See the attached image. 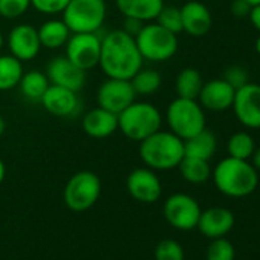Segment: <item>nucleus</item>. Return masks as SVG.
Masks as SVG:
<instances>
[{
    "label": "nucleus",
    "mask_w": 260,
    "mask_h": 260,
    "mask_svg": "<svg viewBox=\"0 0 260 260\" xmlns=\"http://www.w3.org/2000/svg\"><path fill=\"white\" fill-rule=\"evenodd\" d=\"M143 55L135 37L122 29H113L101 37L100 68L107 78L130 80L143 68Z\"/></svg>",
    "instance_id": "f257e3e1"
},
{
    "label": "nucleus",
    "mask_w": 260,
    "mask_h": 260,
    "mask_svg": "<svg viewBox=\"0 0 260 260\" xmlns=\"http://www.w3.org/2000/svg\"><path fill=\"white\" fill-rule=\"evenodd\" d=\"M214 185L228 198L249 196L258 184L257 170L246 159L225 158L211 172Z\"/></svg>",
    "instance_id": "f03ea898"
},
{
    "label": "nucleus",
    "mask_w": 260,
    "mask_h": 260,
    "mask_svg": "<svg viewBox=\"0 0 260 260\" xmlns=\"http://www.w3.org/2000/svg\"><path fill=\"white\" fill-rule=\"evenodd\" d=\"M184 141L175 134L158 130L140 143V158L152 170L176 169L184 159Z\"/></svg>",
    "instance_id": "7ed1b4c3"
},
{
    "label": "nucleus",
    "mask_w": 260,
    "mask_h": 260,
    "mask_svg": "<svg viewBox=\"0 0 260 260\" xmlns=\"http://www.w3.org/2000/svg\"><path fill=\"white\" fill-rule=\"evenodd\" d=\"M162 115L156 106L146 101H134L118 113V130L130 140L141 143L161 128Z\"/></svg>",
    "instance_id": "20e7f679"
},
{
    "label": "nucleus",
    "mask_w": 260,
    "mask_h": 260,
    "mask_svg": "<svg viewBox=\"0 0 260 260\" xmlns=\"http://www.w3.org/2000/svg\"><path fill=\"white\" fill-rule=\"evenodd\" d=\"M167 124L170 132L182 141L194 137L205 128V112L198 100L176 98L167 107Z\"/></svg>",
    "instance_id": "39448f33"
},
{
    "label": "nucleus",
    "mask_w": 260,
    "mask_h": 260,
    "mask_svg": "<svg viewBox=\"0 0 260 260\" xmlns=\"http://www.w3.org/2000/svg\"><path fill=\"white\" fill-rule=\"evenodd\" d=\"M137 46L144 60L149 61H166L178 52L176 34L167 31L161 25L144 23L141 31L135 37Z\"/></svg>",
    "instance_id": "423d86ee"
},
{
    "label": "nucleus",
    "mask_w": 260,
    "mask_h": 260,
    "mask_svg": "<svg viewBox=\"0 0 260 260\" xmlns=\"http://www.w3.org/2000/svg\"><path fill=\"white\" fill-rule=\"evenodd\" d=\"M106 0H69L63 22L74 32H98L106 20Z\"/></svg>",
    "instance_id": "0eeeda50"
},
{
    "label": "nucleus",
    "mask_w": 260,
    "mask_h": 260,
    "mask_svg": "<svg viewBox=\"0 0 260 260\" xmlns=\"http://www.w3.org/2000/svg\"><path fill=\"white\" fill-rule=\"evenodd\" d=\"M101 194L100 178L89 170H81L68 181L63 198L69 210L81 213L92 208Z\"/></svg>",
    "instance_id": "6e6552de"
},
{
    "label": "nucleus",
    "mask_w": 260,
    "mask_h": 260,
    "mask_svg": "<svg viewBox=\"0 0 260 260\" xmlns=\"http://www.w3.org/2000/svg\"><path fill=\"white\" fill-rule=\"evenodd\" d=\"M164 217L166 220L181 231H190L198 226L201 216V207L194 198L185 193H175L164 202Z\"/></svg>",
    "instance_id": "1a4fd4ad"
},
{
    "label": "nucleus",
    "mask_w": 260,
    "mask_h": 260,
    "mask_svg": "<svg viewBox=\"0 0 260 260\" xmlns=\"http://www.w3.org/2000/svg\"><path fill=\"white\" fill-rule=\"evenodd\" d=\"M66 46V57L80 69L89 71L98 66L101 37L98 32H74Z\"/></svg>",
    "instance_id": "9d476101"
},
{
    "label": "nucleus",
    "mask_w": 260,
    "mask_h": 260,
    "mask_svg": "<svg viewBox=\"0 0 260 260\" xmlns=\"http://www.w3.org/2000/svg\"><path fill=\"white\" fill-rule=\"evenodd\" d=\"M135 98L137 93L130 80L107 78L100 84L96 90V104L116 115L132 104Z\"/></svg>",
    "instance_id": "9b49d317"
},
{
    "label": "nucleus",
    "mask_w": 260,
    "mask_h": 260,
    "mask_svg": "<svg viewBox=\"0 0 260 260\" xmlns=\"http://www.w3.org/2000/svg\"><path fill=\"white\" fill-rule=\"evenodd\" d=\"M233 110L240 124L248 128H260V84L246 83L236 90Z\"/></svg>",
    "instance_id": "f8f14e48"
},
{
    "label": "nucleus",
    "mask_w": 260,
    "mask_h": 260,
    "mask_svg": "<svg viewBox=\"0 0 260 260\" xmlns=\"http://www.w3.org/2000/svg\"><path fill=\"white\" fill-rule=\"evenodd\" d=\"M127 190L135 201L143 204H153L162 194V184L155 170L141 167L132 170L127 176Z\"/></svg>",
    "instance_id": "ddd939ff"
},
{
    "label": "nucleus",
    "mask_w": 260,
    "mask_h": 260,
    "mask_svg": "<svg viewBox=\"0 0 260 260\" xmlns=\"http://www.w3.org/2000/svg\"><path fill=\"white\" fill-rule=\"evenodd\" d=\"M8 48L10 54L19 58L22 63L34 60L42 49L37 28L29 23L14 26L8 36Z\"/></svg>",
    "instance_id": "4468645a"
},
{
    "label": "nucleus",
    "mask_w": 260,
    "mask_h": 260,
    "mask_svg": "<svg viewBox=\"0 0 260 260\" xmlns=\"http://www.w3.org/2000/svg\"><path fill=\"white\" fill-rule=\"evenodd\" d=\"M46 75L51 84L80 92L86 83V71L75 66L66 55L55 57L46 68Z\"/></svg>",
    "instance_id": "2eb2a0df"
},
{
    "label": "nucleus",
    "mask_w": 260,
    "mask_h": 260,
    "mask_svg": "<svg viewBox=\"0 0 260 260\" xmlns=\"http://www.w3.org/2000/svg\"><path fill=\"white\" fill-rule=\"evenodd\" d=\"M236 89L231 87L223 78H216L204 83L198 96L199 104L211 112H223L233 106Z\"/></svg>",
    "instance_id": "dca6fc26"
},
{
    "label": "nucleus",
    "mask_w": 260,
    "mask_h": 260,
    "mask_svg": "<svg viewBox=\"0 0 260 260\" xmlns=\"http://www.w3.org/2000/svg\"><path fill=\"white\" fill-rule=\"evenodd\" d=\"M234 226V214L223 207H211L205 211H201L198 220V230L210 239L223 237Z\"/></svg>",
    "instance_id": "f3484780"
},
{
    "label": "nucleus",
    "mask_w": 260,
    "mask_h": 260,
    "mask_svg": "<svg viewBox=\"0 0 260 260\" xmlns=\"http://www.w3.org/2000/svg\"><path fill=\"white\" fill-rule=\"evenodd\" d=\"M81 125L87 137L95 140H104L112 137L118 130V115L96 106L84 115Z\"/></svg>",
    "instance_id": "a211bd4d"
},
{
    "label": "nucleus",
    "mask_w": 260,
    "mask_h": 260,
    "mask_svg": "<svg viewBox=\"0 0 260 260\" xmlns=\"http://www.w3.org/2000/svg\"><path fill=\"white\" fill-rule=\"evenodd\" d=\"M181 19H182V31L193 37L205 36L213 23L210 10L196 0L184 4L181 8Z\"/></svg>",
    "instance_id": "6ab92c4d"
},
{
    "label": "nucleus",
    "mask_w": 260,
    "mask_h": 260,
    "mask_svg": "<svg viewBox=\"0 0 260 260\" xmlns=\"http://www.w3.org/2000/svg\"><path fill=\"white\" fill-rule=\"evenodd\" d=\"M40 103L51 115L55 116H71L78 109L77 92L55 84H51L48 87Z\"/></svg>",
    "instance_id": "aec40b11"
},
{
    "label": "nucleus",
    "mask_w": 260,
    "mask_h": 260,
    "mask_svg": "<svg viewBox=\"0 0 260 260\" xmlns=\"http://www.w3.org/2000/svg\"><path fill=\"white\" fill-rule=\"evenodd\" d=\"M164 0H116V8L124 17L137 19L144 23L158 17Z\"/></svg>",
    "instance_id": "412c9836"
},
{
    "label": "nucleus",
    "mask_w": 260,
    "mask_h": 260,
    "mask_svg": "<svg viewBox=\"0 0 260 260\" xmlns=\"http://www.w3.org/2000/svg\"><path fill=\"white\" fill-rule=\"evenodd\" d=\"M216 147H217L216 135L211 132V130H208L207 127L204 130H201L199 134H196L194 137L184 141L185 156L205 159V161H210L213 158V155L216 152Z\"/></svg>",
    "instance_id": "4be33fe9"
},
{
    "label": "nucleus",
    "mask_w": 260,
    "mask_h": 260,
    "mask_svg": "<svg viewBox=\"0 0 260 260\" xmlns=\"http://www.w3.org/2000/svg\"><path fill=\"white\" fill-rule=\"evenodd\" d=\"M39 39L42 43V48H48V49H58L63 48L69 37H71V31L66 26V23L63 22V19H51L46 20L39 29Z\"/></svg>",
    "instance_id": "5701e85b"
},
{
    "label": "nucleus",
    "mask_w": 260,
    "mask_h": 260,
    "mask_svg": "<svg viewBox=\"0 0 260 260\" xmlns=\"http://www.w3.org/2000/svg\"><path fill=\"white\" fill-rule=\"evenodd\" d=\"M49 86H51V81L48 75L40 71L23 72L22 80L19 83V89L22 95L31 101H40Z\"/></svg>",
    "instance_id": "b1692460"
},
{
    "label": "nucleus",
    "mask_w": 260,
    "mask_h": 260,
    "mask_svg": "<svg viewBox=\"0 0 260 260\" xmlns=\"http://www.w3.org/2000/svg\"><path fill=\"white\" fill-rule=\"evenodd\" d=\"M23 63L14 55H0V92H7L19 86L23 75Z\"/></svg>",
    "instance_id": "393cba45"
},
{
    "label": "nucleus",
    "mask_w": 260,
    "mask_h": 260,
    "mask_svg": "<svg viewBox=\"0 0 260 260\" xmlns=\"http://www.w3.org/2000/svg\"><path fill=\"white\" fill-rule=\"evenodd\" d=\"M204 86V80L199 71L193 68L182 69L176 77V93L179 98H188V100H198L201 89Z\"/></svg>",
    "instance_id": "a878e982"
},
{
    "label": "nucleus",
    "mask_w": 260,
    "mask_h": 260,
    "mask_svg": "<svg viewBox=\"0 0 260 260\" xmlns=\"http://www.w3.org/2000/svg\"><path fill=\"white\" fill-rule=\"evenodd\" d=\"M181 176L190 184H204L211 176V167L208 161L184 156L181 164L178 166Z\"/></svg>",
    "instance_id": "bb28decb"
},
{
    "label": "nucleus",
    "mask_w": 260,
    "mask_h": 260,
    "mask_svg": "<svg viewBox=\"0 0 260 260\" xmlns=\"http://www.w3.org/2000/svg\"><path fill=\"white\" fill-rule=\"evenodd\" d=\"M132 87L137 95H152L159 90L162 84V78L155 69H140L132 78H130Z\"/></svg>",
    "instance_id": "cd10ccee"
},
{
    "label": "nucleus",
    "mask_w": 260,
    "mask_h": 260,
    "mask_svg": "<svg viewBox=\"0 0 260 260\" xmlns=\"http://www.w3.org/2000/svg\"><path fill=\"white\" fill-rule=\"evenodd\" d=\"M255 149V143L248 132H236L228 140V156L237 159H249Z\"/></svg>",
    "instance_id": "c85d7f7f"
},
{
    "label": "nucleus",
    "mask_w": 260,
    "mask_h": 260,
    "mask_svg": "<svg viewBox=\"0 0 260 260\" xmlns=\"http://www.w3.org/2000/svg\"><path fill=\"white\" fill-rule=\"evenodd\" d=\"M158 25L166 28L173 34L182 32V19H181V8L176 7H162L161 13L155 19Z\"/></svg>",
    "instance_id": "c756f323"
},
{
    "label": "nucleus",
    "mask_w": 260,
    "mask_h": 260,
    "mask_svg": "<svg viewBox=\"0 0 260 260\" xmlns=\"http://www.w3.org/2000/svg\"><path fill=\"white\" fill-rule=\"evenodd\" d=\"M236 249L225 237L213 239L207 248V260H234Z\"/></svg>",
    "instance_id": "7c9ffc66"
},
{
    "label": "nucleus",
    "mask_w": 260,
    "mask_h": 260,
    "mask_svg": "<svg viewBox=\"0 0 260 260\" xmlns=\"http://www.w3.org/2000/svg\"><path fill=\"white\" fill-rule=\"evenodd\" d=\"M182 246L173 239H162L155 248V260H184Z\"/></svg>",
    "instance_id": "2f4dec72"
},
{
    "label": "nucleus",
    "mask_w": 260,
    "mask_h": 260,
    "mask_svg": "<svg viewBox=\"0 0 260 260\" xmlns=\"http://www.w3.org/2000/svg\"><path fill=\"white\" fill-rule=\"evenodd\" d=\"M31 8V0H0V17L14 20Z\"/></svg>",
    "instance_id": "473e14b6"
},
{
    "label": "nucleus",
    "mask_w": 260,
    "mask_h": 260,
    "mask_svg": "<svg viewBox=\"0 0 260 260\" xmlns=\"http://www.w3.org/2000/svg\"><path fill=\"white\" fill-rule=\"evenodd\" d=\"M69 0H31V7L45 16H54L64 11Z\"/></svg>",
    "instance_id": "72a5a7b5"
},
{
    "label": "nucleus",
    "mask_w": 260,
    "mask_h": 260,
    "mask_svg": "<svg viewBox=\"0 0 260 260\" xmlns=\"http://www.w3.org/2000/svg\"><path fill=\"white\" fill-rule=\"evenodd\" d=\"M222 78L231 87H234L236 90L240 89L242 86H245L246 83H249V80H248V71L243 66H239V64H234V66H230L228 69H225Z\"/></svg>",
    "instance_id": "f704fd0d"
},
{
    "label": "nucleus",
    "mask_w": 260,
    "mask_h": 260,
    "mask_svg": "<svg viewBox=\"0 0 260 260\" xmlns=\"http://www.w3.org/2000/svg\"><path fill=\"white\" fill-rule=\"evenodd\" d=\"M251 8L252 7L246 0H233V4H231V13L234 17H248Z\"/></svg>",
    "instance_id": "c9c22d12"
},
{
    "label": "nucleus",
    "mask_w": 260,
    "mask_h": 260,
    "mask_svg": "<svg viewBox=\"0 0 260 260\" xmlns=\"http://www.w3.org/2000/svg\"><path fill=\"white\" fill-rule=\"evenodd\" d=\"M144 26V22L137 20V19H130V17H124V26L122 31H125L128 36L137 37V34L141 31V28Z\"/></svg>",
    "instance_id": "e433bc0d"
},
{
    "label": "nucleus",
    "mask_w": 260,
    "mask_h": 260,
    "mask_svg": "<svg viewBox=\"0 0 260 260\" xmlns=\"http://www.w3.org/2000/svg\"><path fill=\"white\" fill-rule=\"evenodd\" d=\"M249 20H251V23H252V26L260 32V5H255V7H252L251 8V11H249Z\"/></svg>",
    "instance_id": "4c0bfd02"
},
{
    "label": "nucleus",
    "mask_w": 260,
    "mask_h": 260,
    "mask_svg": "<svg viewBox=\"0 0 260 260\" xmlns=\"http://www.w3.org/2000/svg\"><path fill=\"white\" fill-rule=\"evenodd\" d=\"M251 164L255 170H260V147L258 149H254L252 155H251Z\"/></svg>",
    "instance_id": "58836bf2"
},
{
    "label": "nucleus",
    "mask_w": 260,
    "mask_h": 260,
    "mask_svg": "<svg viewBox=\"0 0 260 260\" xmlns=\"http://www.w3.org/2000/svg\"><path fill=\"white\" fill-rule=\"evenodd\" d=\"M5 175H7V167H5V162H4L2 159H0V184L4 182Z\"/></svg>",
    "instance_id": "ea45409f"
},
{
    "label": "nucleus",
    "mask_w": 260,
    "mask_h": 260,
    "mask_svg": "<svg viewBox=\"0 0 260 260\" xmlns=\"http://www.w3.org/2000/svg\"><path fill=\"white\" fill-rule=\"evenodd\" d=\"M5 132V119L0 116V135Z\"/></svg>",
    "instance_id": "a19ab883"
},
{
    "label": "nucleus",
    "mask_w": 260,
    "mask_h": 260,
    "mask_svg": "<svg viewBox=\"0 0 260 260\" xmlns=\"http://www.w3.org/2000/svg\"><path fill=\"white\" fill-rule=\"evenodd\" d=\"M4 45H5V37H4V34H2V31H0V51H2V48H4Z\"/></svg>",
    "instance_id": "79ce46f5"
},
{
    "label": "nucleus",
    "mask_w": 260,
    "mask_h": 260,
    "mask_svg": "<svg viewBox=\"0 0 260 260\" xmlns=\"http://www.w3.org/2000/svg\"><path fill=\"white\" fill-rule=\"evenodd\" d=\"M255 51H257V54L260 55V36H258L257 40H255Z\"/></svg>",
    "instance_id": "37998d69"
},
{
    "label": "nucleus",
    "mask_w": 260,
    "mask_h": 260,
    "mask_svg": "<svg viewBox=\"0 0 260 260\" xmlns=\"http://www.w3.org/2000/svg\"><path fill=\"white\" fill-rule=\"evenodd\" d=\"M246 2L251 5V7H255V5H260V0H246Z\"/></svg>",
    "instance_id": "c03bdc74"
},
{
    "label": "nucleus",
    "mask_w": 260,
    "mask_h": 260,
    "mask_svg": "<svg viewBox=\"0 0 260 260\" xmlns=\"http://www.w3.org/2000/svg\"><path fill=\"white\" fill-rule=\"evenodd\" d=\"M258 84H260V71H258Z\"/></svg>",
    "instance_id": "a18cd8bd"
},
{
    "label": "nucleus",
    "mask_w": 260,
    "mask_h": 260,
    "mask_svg": "<svg viewBox=\"0 0 260 260\" xmlns=\"http://www.w3.org/2000/svg\"><path fill=\"white\" fill-rule=\"evenodd\" d=\"M172 2H178V0H172Z\"/></svg>",
    "instance_id": "49530a36"
}]
</instances>
